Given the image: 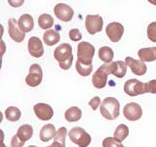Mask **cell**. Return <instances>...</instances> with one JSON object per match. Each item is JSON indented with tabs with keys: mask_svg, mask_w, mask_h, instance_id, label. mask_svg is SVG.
Returning a JSON list of instances; mask_svg holds the SVG:
<instances>
[{
	"mask_svg": "<svg viewBox=\"0 0 156 147\" xmlns=\"http://www.w3.org/2000/svg\"><path fill=\"white\" fill-rule=\"evenodd\" d=\"M147 37L152 42H156V22H152L148 24Z\"/></svg>",
	"mask_w": 156,
	"mask_h": 147,
	"instance_id": "obj_30",
	"label": "cell"
},
{
	"mask_svg": "<svg viewBox=\"0 0 156 147\" xmlns=\"http://www.w3.org/2000/svg\"><path fill=\"white\" fill-rule=\"evenodd\" d=\"M8 32L10 37L18 43L23 42L26 38V32H23L20 28L16 19H10L8 21Z\"/></svg>",
	"mask_w": 156,
	"mask_h": 147,
	"instance_id": "obj_11",
	"label": "cell"
},
{
	"mask_svg": "<svg viewBox=\"0 0 156 147\" xmlns=\"http://www.w3.org/2000/svg\"><path fill=\"white\" fill-rule=\"evenodd\" d=\"M33 134V129L30 125H23L19 127L17 131V135L23 141H27L31 138Z\"/></svg>",
	"mask_w": 156,
	"mask_h": 147,
	"instance_id": "obj_23",
	"label": "cell"
},
{
	"mask_svg": "<svg viewBox=\"0 0 156 147\" xmlns=\"http://www.w3.org/2000/svg\"><path fill=\"white\" fill-rule=\"evenodd\" d=\"M102 147H125L121 141L117 140L114 137H106L102 141Z\"/></svg>",
	"mask_w": 156,
	"mask_h": 147,
	"instance_id": "obj_29",
	"label": "cell"
},
{
	"mask_svg": "<svg viewBox=\"0 0 156 147\" xmlns=\"http://www.w3.org/2000/svg\"><path fill=\"white\" fill-rule=\"evenodd\" d=\"M124 91L126 94L132 97L146 93L144 83L139 80H136V78H132V80H129L125 82Z\"/></svg>",
	"mask_w": 156,
	"mask_h": 147,
	"instance_id": "obj_7",
	"label": "cell"
},
{
	"mask_svg": "<svg viewBox=\"0 0 156 147\" xmlns=\"http://www.w3.org/2000/svg\"><path fill=\"white\" fill-rule=\"evenodd\" d=\"M68 134L66 127L62 126L57 130V134L54 137V142L47 147H66V137Z\"/></svg>",
	"mask_w": 156,
	"mask_h": 147,
	"instance_id": "obj_19",
	"label": "cell"
},
{
	"mask_svg": "<svg viewBox=\"0 0 156 147\" xmlns=\"http://www.w3.org/2000/svg\"><path fill=\"white\" fill-rule=\"evenodd\" d=\"M57 134V130L55 129V126L52 124H48L42 126L40 130V140L42 142H47L50 141L52 138L55 137Z\"/></svg>",
	"mask_w": 156,
	"mask_h": 147,
	"instance_id": "obj_21",
	"label": "cell"
},
{
	"mask_svg": "<svg viewBox=\"0 0 156 147\" xmlns=\"http://www.w3.org/2000/svg\"><path fill=\"white\" fill-rule=\"evenodd\" d=\"M95 55V47L91 43L81 41L77 46V60L83 64H92Z\"/></svg>",
	"mask_w": 156,
	"mask_h": 147,
	"instance_id": "obj_3",
	"label": "cell"
},
{
	"mask_svg": "<svg viewBox=\"0 0 156 147\" xmlns=\"http://www.w3.org/2000/svg\"><path fill=\"white\" fill-rule=\"evenodd\" d=\"M113 134H114V138H116L119 141H123L129 135V127L124 124H121L116 127Z\"/></svg>",
	"mask_w": 156,
	"mask_h": 147,
	"instance_id": "obj_28",
	"label": "cell"
},
{
	"mask_svg": "<svg viewBox=\"0 0 156 147\" xmlns=\"http://www.w3.org/2000/svg\"><path fill=\"white\" fill-rule=\"evenodd\" d=\"M26 143V141L22 140L20 137L16 134L12 137V140H11V147H23Z\"/></svg>",
	"mask_w": 156,
	"mask_h": 147,
	"instance_id": "obj_33",
	"label": "cell"
},
{
	"mask_svg": "<svg viewBox=\"0 0 156 147\" xmlns=\"http://www.w3.org/2000/svg\"><path fill=\"white\" fill-rule=\"evenodd\" d=\"M72 55V47L70 44L68 43H62L58 45L55 51H54V57L56 60L60 63L62 61H66V59L70 58Z\"/></svg>",
	"mask_w": 156,
	"mask_h": 147,
	"instance_id": "obj_15",
	"label": "cell"
},
{
	"mask_svg": "<svg viewBox=\"0 0 156 147\" xmlns=\"http://www.w3.org/2000/svg\"><path fill=\"white\" fill-rule=\"evenodd\" d=\"M125 62L127 64L131 71L133 74L136 76H144L146 74V71H147V67H146L145 63L141 60H136V59L132 58V57H126Z\"/></svg>",
	"mask_w": 156,
	"mask_h": 147,
	"instance_id": "obj_13",
	"label": "cell"
},
{
	"mask_svg": "<svg viewBox=\"0 0 156 147\" xmlns=\"http://www.w3.org/2000/svg\"><path fill=\"white\" fill-rule=\"evenodd\" d=\"M146 93H153L156 94V80L149 81L148 82L144 83Z\"/></svg>",
	"mask_w": 156,
	"mask_h": 147,
	"instance_id": "obj_32",
	"label": "cell"
},
{
	"mask_svg": "<svg viewBox=\"0 0 156 147\" xmlns=\"http://www.w3.org/2000/svg\"><path fill=\"white\" fill-rule=\"evenodd\" d=\"M101 98L100 97H98V96H96V97H94V98H92V99L89 101V105H90V107L92 108L93 110H97L98 109V107L99 106H101Z\"/></svg>",
	"mask_w": 156,
	"mask_h": 147,
	"instance_id": "obj_35",
	"label": "cell"
},
{
	"mask_svg": "<svg viewBox=\"0 0 156 147\" xmlns=\"http://www.w3.org/2000/svg\"><path fill=\"white\" fill-rule=\"evenodd\" d=\"M28 147H37V146H34V145H30V146H28Z\"/></svg>",
	"mask_w": 156,
	"mask_h": 147,
	"instance_id": "obj_38",
	"label": "cell"
},
{
	"mask_svg": "<svg viewBox=\"0 0 156 147\" xmlns=\"http://www.w3.org/2000/svg\"><path fill=\"white\" fill-rule=\"evenodd\" d=\"M33 111L35 113V115L38 119L42 121H49V120H51L54 116L53 108L50 105L45 104V103H38V104H35L33 107Z\"/></svg>",
	"mask_w": 156,
	"mask_h": 147,
	"instance_id": "obj_12",
	"label": "cell"
},
{
	"mask_svg": "<svg viewBox=\"0 0 156 147\" xmlns=\"http://www.w3.org/2000/svg\"><path fill=\"white\" fill-rule=\"evenodd\" d=\"M123 114L128 121L135 122L140 120L141 116H143V109H141L140 105H139L138 103L131 102L124 106Z\"/></svg>",
	"mask_w": 156,
	"mask_h": 147,
	"instance_id": "obj_9",
	"label": "cell"
},
{
	"mask_svg": "<svg viewBox=\"0 0 156 147\" xmlns=\"http://www.w3.org/2000/svg\"><path fill=\"white\" fill-rule=\"evenodd\" d=\"M82 117V111L80 108H78L76 106H73L68 108L65 113V118L67 122L74 123L78 122Z\"/></svg>",
	"mask_w": 156,
	"mask_h": 147,
	"instance_id": "obj_22",
	"label": "cell"
},
{
	"mask_svg": "<svg viewBox=\"0 0 156 147\" xmlns=\"http://www.w3.org/2000/svg\"><path fill=\"white\" fill-rule=\"evenodd\" d=\"M68 36H69V38L71 39L72 41H79L82 39V33L80 32V31L78 28H72L70 29L69 33H68Z\"/></svg>",
	"mask_w": 156,
	"mask_h": 147,
	"instance_id": "obj_31",
	"label": "cell"
},
{
	"mask_svg": "<svg viewBox=\"0 0 156 147\" xmlns=\"http://www.w3.org/2000/svg\"><path fill=\"white\" fill-rule=\"evenodd\" d=\"M28 52L31 56L35 58H40L44 54V48L42 41L37 36H32L29 38L27 43Z\"/></svg>",
	"mask_w": 156,
	"mask_h": 147,
	"instance_id": "obj_14",
	"label": "cell"
},
{
	"mask_svg": "<svg viewBox=\"0 0 156 147\" xmlns=\"http://www.w3.org/2000/svg\"><path fill=\"white\" fill-rule=\"evenodd\" d=\"M72 62H73V56L66 59V61L60 62L58 63V66H60V68L62 69V70H68V69H70V67L72 65Z\"/></svg>",
	"mask_w": 156,
	"mask_h": 147,
	"instance_id": "obj_34",
	"label": "cell"
},
{
	"mask_svg": "<svg viewBox=\"0 0 156 147\" xmlns=\"http://www.w3.org/2000/svg\"><path fill=\"white\" fill-rule=\"evenodd\" d=\"M54 24V19L51 15L49 14H42L38 18V26L40 28L48 31L49 28H51Z\"/></svg>",
	"mask_w": 156,
	"mask_h": 147,
	"instance_id": "obj_24",
	"label": "cell"
},
{
	"mask_svg": "<svg viewBox=\"0 0 156 147\" xmlns=\"http://www.w3.org/2000/svg\"><path fill=\"white\" fill-rule=\"evenodd\" d=\"M106 36H108L110 41L112 42H118L122 38V36L124 33V27L123 24L118 22H112L107 24L105 28Z\"/></svg>",
	"mask_w": 156,
	"mask_h": 147,
	"instance_id": "obj_10",
	"label": "cell"
},
{
	"mask_svg": "<svg viewBox=\"0 0 156 147\" xmlns=\"http://www.w3.org/2000/svg\"><path fill=\"white\" fill-rule=\"evenodd\" d=\"M104 27V20L100 15H87L85 18V28L92 36L101 32Z\"/></svg>",
	"mask_w": 156,
	"mask_h": 147,
	"instance_id": "obj_5",
	"label": "cell"
},
{
	"mask_svg": "<svg viewBox=\"0 0 156 147\" xmlns=\"http://www.w3.org/2000/svg\"><path fill=\"white\" fill-rule=\"evenodd\" d=\"M21 116H22L21 110L15 106H10L7 108L6 111H5V117H6V119L10 122L19 121L21 119Z\"/></svg>",
	"mask_w": 156,
	"mask_h": 147,
	"instance_id": "obj_25",
	"label": "cell"
},
{
	"mask_svg": "<svg viewBox=\"0 0 156 147\" xmlns=\"http://www.w3.org/2000/svg\"><path fill=\"white\" fill-rule=\"evenodd\" d=\"M147 1H148L150 4H152V5H156V0H147Z\"/></svg>",
	"mask_w": 156,
	"mask_h": 147,
	"instance_id": "obj_37",
	"label": "cell"
},
{
	"mask_svg": "<svg viewBox=\"0 0 156 147\" xmlns=\"http://www.w3.org/2000/svg\"><path fill=\"white\" fill-rule=\"evenodd\" d=\"M138 56L144 62L156 61V47L140 48L138 51Z\"/></svg>",
	"mask_w": 156,
	"mask_h": 147,
	"instance_id": "obj_18",
	"label": "cell"
},
{
	"mask_svg": "<svg viewBox=\"0 0 156 147\" xmlns=\"http://www.w3.org/2000/svg\"><path fill=\"white\" fill-rule=\"evenodd\" d=\"M114 52L108 46H102L99 49V58L104 62H111L113 60Z\"/></svg>",
	"mask_w": 156,
	"mask_h": 147,
	"instance_id": "obj_26",
	"label": "cell"
},
{
	"mask_svg": "<svg viewBox=\"0 0 156 147\" xmlns=\"http://www.w3.org/2000/svg\"><path fill=\"white\" fill-rule=\"evenodd\" d=\"M68 136H69L70 141H72L73 143L78 145L79 147H87L89 146L92 137L91 135L86 132V130L82 127H73L69 131H68Z\"/></svg>",
	"mask_w": 156,
	"mask_h": 147,
	"instance_id": "obj_2",
	"label": "cell"
},
{
	"mask_svg": "<svg viewBox=\"0 0 156 147\" xmlns=\"http://www.w3.org/2000/svg\"><path fill=\"white\" fill-rule=\"evenodd\" d=\"M18 24H19L20 28H21L23 32L27 33V32H31L34 28L33 18L29 14H23L20 17L19 21H18Z\"/></svg>",
	"mask_w": 156,
	"mask_h": 147,
	"instance_id": "obj_17",
	"label": "cell"
},
{
	"mask_svg": "<svg viewBox=\"0 0 156 147\" xmlns=\"http://www.w3.org/2000/svg\"><path fill=\"white\" fill-rule=\"evenodd\" d=\"M54 14L55 16L62 22H70L73 16H74V11L69 6V5L65 3H58L55 8H54Z\"/></svg>",
	"mask_w": 156,
	"mask_h": 147,
	"instance_id": "obj_8",
	"label": "cell"
},
{
	"mask_svg": "<svg viewBox=\"0 0 156 147\" xmlns=\"http://www.w3.org/2000/svg\"><path fill=\"white\" fill-rule=\"evenodd\" d=\"M8 3L13 8H19L23 5L24 0H8Z\"/></svg>",
	"mask_w": 156,
	"mask_h": 147,
	"instance_id": "obj_36",
	"label": "cell"
},
{
	"mask_svg": "<svg viewBox=\"0 0 156 147\" xmlns=\"http://www.w3.org/2000/svg\"><path fill=\"white\" fill-rule=\"evenodd\" d=\"M61 40V36L55 29H48L43 34V41L48 46H53Z\"/></svg>",
	"mask_w": 156,
	"mask_h": 147,
	"instance_id": "obj_20",
	"label": "cell"
},
{
	"mask_svg": "<svg viewBox=\"0 0 156 147\" xmlns=\"http://www.w3.org/2000/svg\"><path fill=\"white\" fill-rule=\"evenodd\" d=\"M101 67L107 72L108 75H113L118 78L124 77L127 73V64L124 61L106 62Z\"/></svg>",
	"mask_w": 156,
	"mask_h": 147,
	"instance_id": "obj_4",
	"label": "cell"
},
{
	"mask_svg": "<svg viewBox=\"0 0 156 147\" xmlns=\"http://www.w3.org/2000/svg\"><path fill=\"white\" fill-rule=\"evenodd\" d=\"M75 68L77 73L82 77H88L92 74L93 71V64H83L80 61H76Z\"/></svg>",
	"mask_w": 156,
	"mask_h": 147,
	"instance_id": "obj_27",
	"label": "cell"
},
{
	"mask_svg": "<svg viewBox=\"0 0 156 147\" xmlns=\"http://www.w3.org/2000/svg\"><path fill=\"white\" fill-rule=\"evenodd\" d=\"M120 103L114 97H106L101 102L100 111L101 116L106 120H115L119 117Z\"/></svg>",
	"mask_w": 156,
	"mask_h": 147,
	"instance_id": "obj_1",
	"label": "cell"
},
{
	"mask_svg": "<svg viewBox=\"0 0 156 147\" xmlns=\"http://www.w3.org/2000/svg\"><path fill=\"white\" fill-rule=\"evenodd\" d=\"M107 77L108 74L101 66L94 73V76L92 77V83L98 89L104 88L107 83Z\"/></svg>",
	"mask_w": 156,
	"mask_h": 147,
	"instance_id": "obj_16",
	"label": "cell"
},
{
	"mask_svg": "<svg viewBox=\"0 0 156 147\" xmlns=\"http://www.w3.org/2000/svg\"><path fill=\"white\" fill-rule=\"evenodd\" d=\"M43 72L42 68L38 64H33L29 68V74L26 77L27 85L31 87H36L42 82Z\"/></svg>",
	"mask_w": 156,
	"mask_h": 147,
	"instance_id": "obj_6",
	"label": "cell"
}]
</instances>
